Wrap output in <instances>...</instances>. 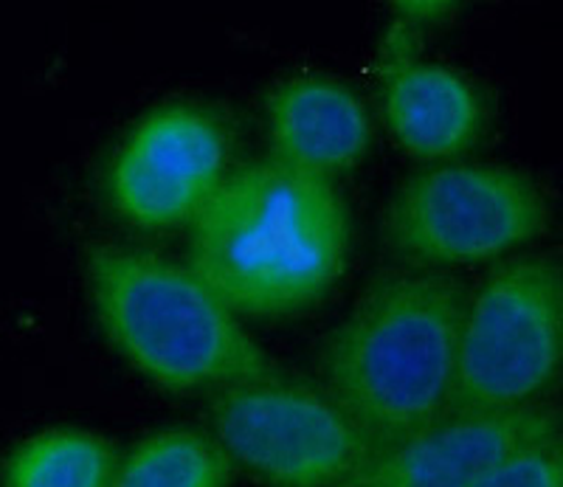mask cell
Here are the masks:
<instances>
[{
  "instance_id": "obj_5",
  "label": "cell",
  "mask_w": 563,
  "mask_h": 487,
  "mask_svg": "<svg viewBox=\"0 0 563 487\" xmlns=\"http://www.w3.org/2000/svg\"><path fill=\"white\" fill-rule=\"evenodd\" d=\"M550 209L521 169L440 164L411 175L386 206V248L406 268L445 270L501 259L541 237Z\"/></svg>"
},
{
  "instance_id": "obj_9",
  "label": "cell",
  "mask_w": 563,
  "mask_h": 487,
  "mask_svg": "<svg viewBox=\"0 0 563 487\" xmlns=\"http://www.w3.org/2000/svg\"><path fill=\"white\" fill-rule=\"evenodd\" d=\"M271 158L299 173L333 180L364 161L372 142L366 108L344 82L294 77L265 102Z\"/></svg>"
},
{
  "instance_id": "obj_10",
  "label": "cell",
  "mask_w": 563,
  "mask_h": 487,
  "mask_svg": "<svg viewBox=\"0 0 563 487\" xmlns=\"http://www.w3.org/2000/svg\"><path fill=\"white\" fill-rule=\"evenodd\" d=\"M384 119L406 155L451 164L476 144L485 110L465 74L422 59H395L384 77Z\"/></svg>"
},
{
  "instance_id": "obj_8",
  "label": "cell",
  "mask_w": 563,
  "mask_h": 487,
  "mask_svg": "<svg viewBox=\"0 0 563 487\" xmlns=\"http://www.w3.org/2000/svg\"><path fill=\"white\" fill-rule=\"evenodd\" d=\"M552 436H561V414L547 400L499 414H445L375 451L346 487H467L516 451Z\"/></svg>"
},
{
  "instance_id": "obj_11",
  "label": "cell",
  "mask_w": 563,
  "mask_h": 487,
  "mask_svg": "<svg viewBox=\"0 0 563 487\" xmlns=\"http://www.w3.org/2000/svg\"><path fill=\"white\" fill-rule=\"evenodd\" d=\"M115 454L104 434L88 429H43L0 462V487H110Z\"/></svg>"
},
{
  "instance_id": "obj_2",
  "label": "cell",
  "mask_w": 563,
  "mask_h": 487,
  "mask_svg": "<svg viewBox=\"0 0 563 487\" xmlns=\"http://www.w3.org/2000/svg\"><path fill=\"white\" fill-rule=\"evenodd\" d=\"M467 288L449 270L372 279L321 346V389L375 451L445 417Z\"/></svg>"
},
{
  "instance_id": "obj_1",
  "label": "cell",
  "mask_w": 563,
  "mask_h": 487,
  "mask_svg": "<svg viewBox=\"0 0 563 487\" xmlns=\"http://www.w3.org/2000/svg\"><path fill=\"white\" fill-rule=\"evenodd\" d=\"M189 225V268L225 308L251 319L310 310L350 259L339 187L274 158L225 175Z\"/></svg>"
},
{
  "instance_id": "obj_6",
  "label": "cell",
  "mask_w": 563,
  "mask_h": 487,
  "mask_svg": "<svg viewBox=\"0 0 563 487\" xmlns=\"http://www.w3.org/2000/svg\"><path fill=\"white\" fill-rule=\"evenodd\" d=\"M209 414L231 465L265 487H346L375 454L321 386L285 375L214 391Z\"/></svg>"
},
{
  "instance_id": "obj_12",
  "label": "cell",
  "mask_w": 563,
  "mask_h": 487,
  "mask_svg": "<svg viewBox=\"0 0 563 487\" xmlns=\"http://www.w3.org/2000/svg\"><path fill=\"white\" fill-rule=\"evenodd\" d=\"M229 456L198 429H161L119 456L110 487H229Z\"/></svg>"
},
{
  "instance_id": "obj_13",
  "label": "cell",
  "mask_w": 563,
  "mask_h": 487,
  "mask_svg": "<svg viewBox=\"0 0 563 487\" xmlns=\"http://www.w3.org/2000/svg\"><path fill=\"white\" fill-rule=\"evenodd\" d=\"M467 487H563L561 436L516 451Z\"/></svg>"
},
{
  "instance_id": "obj_3",
  "label": "cell",
  "mask_w": 563,
  "mask_h": 487,
  "mask_svg": "<svg viewBox=\"0 0 563 487\" xmlns=\"http://www.w3.org/2000/svg\"><path fill=\"white\" fill-rule=\"evenodd\" d=\"M93 313L135 373L167 391H220L279 375L234 310L189 265L155 251L90 245Z\"/></svg>"
},
{
  "instance_id": "obj_7",
  "label": "cell",
  "mask_w": 563,
  "mask_h": 487,
  "mask_svg": "<svg viewBox=\"0 0 563 487\" xmlns=\"http://www.w3.org/2000/svg\"><path fill=\"white\" fill-rule=\"evenodd\" d=\"M229 175V135L211 110L169 102L150 110L108 169L113 212L139 231L189 225Z\"/></svg>"
},
{
  "instance_id": "obj_4",
  "label": "cell",
  "mask_w": 563,
  "mask_h": 487,
  "mask_svg": "<svg viewBox=\"0 0 563 487\" xmlns=\"http://www.w3.org/2000/svg\"><path fill=\"white\" fill-rule=\"evenodd\" d=\"M563 353V283L552 257L505 259L467 290L445 414H499L541 400Z\"/></svg>"
}]
</instances>
